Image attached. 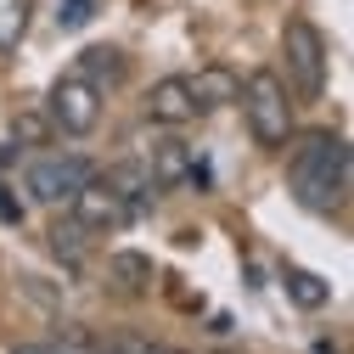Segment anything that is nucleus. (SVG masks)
<instances>
[{
    "instance_id": "16",
    "label": "nucleus",
    "mask_w": 354,
    "mask_h": 354,
    "mask_svg": "<svg viewBox=\"0 0 354 354\" xmlns=\"http://www.w3.org/2000/svg\"><path fill=\"white\" fill-rule=\"evenodd\" d=\"M51 129H57V124H51L46 113H34V107H23V113L12 118V136H17V147H46V141H51Z\"/></svg>"
},
{
    "instance_id": "11",
    "label": "nucleus",
    "mask_w": 354,
    "mask_h": 354,
    "mask_svg": "<svg viewBox=\"0 0 354 354\" xmlns=\"http://www.w3.org/2000/svg\"><path fill=\"white\" fill-rule=\"evenodd\" d=\"M147 169H152V180H158V186H180V180H192V174H197V158H192L186 141H158Z\"/></svg>"
},
{
    "instance_id": "5",
    "label": "nucleus",
    "mask_w": 354,
    "mask_h": 354,
    "mask_svg": "<svg viewBox=\"0 0 354 354\" xmlns=\"http://www.w3.org/2000/svg\"><path fill=\"white\" fill-rule=\"evenodd\" d=\"M46 118L62 129V136H91L96 118H102V91L79 73H62L46 96Z\"/></svg>"
},
{
    "instance_id": "18",
    "label": "nucleus",
    "mask_w": 354,
    "mask_h": 354,
    "mask_svg": "<svg viewBox=\"0 0 354 354\" xmlns=\"http://www.w3.org/2000/svg\"><path fill=\"white\" fill-rule=\"evenodd\" d=\"M57 354H107V348H102V343H96L91 332H79V326H73V332H62Z\"/></svg>"
},
{
    "instance_id": "9",
    "label": "nucleus",
    "mask_w": 354,
    "mask_h": 354,
    "mask_svg": "<svg viewBox=\"0 0 354 354\" xmlns=\"http://www.w3.org/2000/svg\"><path fill=\"white\" fill-rule=\"evenodd\" d=\"M102 186H113L118 197H124V208H129V219H141L152 203H158V180H152V169L147 163H113L107 174H102Z\"/></svg>"
},
{
    "instance_id": "19",
    "label": "nucleus",
    "mask_w": 354,
    "mask_h": 354,
    "mask_svg": "<svg viewBox=\"0 0 354 354\" xmlns=\"http://www.w3.org/2000/svg\"><path fill=\"white\" fill-rule=\"evenodd\" d=\"M107 354H152V343L147 337H113V343H102Z\"/></svg>"
},
{
    "instance_id": "2",
    "label": "nucleus",
    "mask_w": 354,
    "mask_h": 354,
    "mask_svg": "<svg viewBox=\"0 0 354 354\" xmlns=\"http://www.w3.org/2000/svg\"><path fill=\"white\" fill-rule=\"evenodd\" d=\"M236 102H242V118H248V136L264 147V152H281L292 141V102H287V84L281 73L259 68L236 84Z\"/></svg>"
},
{
    "instance_id": "6",
    "label": "nucleus",
    "mask_w": 354,
    "mask_h": 354,
    "mask_svg": "<svg viewBox=\"0 0 354 354\" xmlns=\"http://www.w3.org/2000/svg\"><path fill=\"white\" fill-rule=\"evenodd\" d=\"M73 219L84 231H118V225H129V208H124V197L113 192V186H102V174H91L73 197Z\"/></svg>"
},
{
    "instance_id": "8",
    "label": "nucleus",
    "mask_w": 354,
    "mask_h": 354,
    "mask_svg": "<svg viewBox=\"0 0 354 354\" xmlns=\"http://www.w3.org/2000/svg\"><path fill=\"white\" fill-rule=\"evenodd\" d=\"M147 118H152V124H163V129H180V124H192V118H197V102H192L186 73H169V79H158V84H152V96H147Z\"/></svg>"
},
{
    "instance_id": "20",
    "label": "nucleus",
    "mask_w": 354,
    "mask_h": 354,
    "mask_svg": "<svg viewBox=\"0 0 354 354\" xmlns=\"http://www.w3.org/2000/svg\"><path fill=\"white\" fill-rule=\"evenodd\" d=\"M0 219H6V225H23V203L12 197V186H0Z\"/></svg>"
},
{
    "instance_id": "12",
    "label": "nucleus",
    "mask_w": 354,
    "mask_h": 354,
    "mask_svg": "<svg viewBox=\"0 0 354 354\" xmlns=\"http://www.w3.org/2000/svg\"><path fill=\"white\" fill-rule=\"evenodd\" d=\"M192 84V102H197V113H214V107H225V102H236V73L231 68H203L197 79H186Z\"/></svg>"
},
{
    "instance_id": "15",
    "label": "nucleus",
    "mask_w": 354,
    "mask_h": 354,
    "mask_svg": "<svg viewBox=\"0 0 354 354\" xmlns=\"http://www.w3.org/2000/svg\"><path fill=\"white\" fill-rule=\"evenodd\" d=\"M84 248H91V231H84V225H79L73 214H68V219H57V225H51V253H57V259L79 264V259H84Z\"/></svg>"
},
{
    "instance_id": "17",
    "label": "nucleus",
    "mask_w": 354,
    "mask_h": 354,
    "mask_svg": "<svg viewBox=\"0 0 354 354\" xmlns=\"http://www.w3.org/2000/svg\"><path fill=\"white\" fill-rule=\"evenodd\" d=\"M91 17H96V0H62V12H57L62 28H84Z\"/></svg>"
},
{
    "instance_id": "10",
    "label": "nucleus",
    "mask_w": 354,
    "mask_h": 354,
    "mask_svg": "<svg viewBox=\"0 0 354 354\" xmlns=\"http://www.w3.org/2000/svg\"><path fill=\"white\" fill-rule=\"evenodd\" d=\"M79 79H91L96 91H118V84L129 79V57L113 51V46H91V51H79Z\"/></svg>"
},
{
    "instance_id": "21",
    "label": "nucleus",
    "mask_w": 354,
    "mask_h": 354,
    "mask_svg": "<svg viewBox=\"0 0 354 354\" xmlns=\"http://www.w3.org/2000/svg\"><path fill=\"white\" fill-rule=\"evenodd\" d=\"M12 354H57L51 343H23V348H12Z\"/></svg>"
},
{
    "instance_id": "14",
    "label": "nucleus",
    "mask_w": 354,
    "mask_h": 354,
    "mask_svg": "<svg viewBox=\"0 0 354 354\" xmlns=\"http://www.w3.org/2000/svg\"><path fill=\"white\" fill-rule=\"evenodd\" d=\"M34 17V0H0V51H17Z\"/></svg>"
},
{
    "instance_id": "4",
    "label": "nucleus",
    "mask_w": 354,
    "mask_h": 354,
    "mask_svg": "<svg viewBox=\"0 0 354 354\" xmlns=\"http://www.w3.org/2000/svg\"><path fill=\"white\" fill-rule=\"evenodd\" d=\"M96 174V163L91 158H79V152H46V158H34L28 163V174H23V186H28V197L34 203H68L84 180Z\"/></svg>"
},
{
    "instance_id": "13",
    "label": "nucleus",
    "mask_w": 354,
    "mask_h": 354,
    "mask_svg": "<svg viewBox=\"0 0 354 354\" xmlns=\"http://www.w3.org/2000/svg\"><path fill=\"white\" fill-rule=\"evenodd\" d=\"M281 287H287V298L298 304V309H321L326 298H332V287L315 276V270H298V264H287V276H281Z\"/></svg>"
},
{
    "instance_id": "22",
    "label": "nucleus",
    "mask_w": 354,
    "mask_h": 354,
    "mask_svg": "<svg viewBox=\"0 0 354 354\" xmlns=\"http://www.w3.org/2000/svg\"><path fill=\"white\" fill-rule=\"evenodd\" d=\"M152 354H186V348H152Z\"/></svg>"
},
{
    "instance_id": "7",
    "label": "nucleus",
    "mask_w": 354,
    "mask_h": 354,
    "mask_svg": "<svg viewBox=\"0 0 354 354\" xmlns=\"http://www.w3.org/2000/svg\"><path fill=\"white\" fill-rule=\"evenodd\" d=\"M152 281H158V270H152V259H147V253H136V248H124V253H107L102 287H107L113 298L136 304V298H147V292H152Z\"/></svg>"
},
{
    "instance_id": "3",
    "label": "nucleus",
    "mask_w": 354,
    "mask_h": 354,
    "mask_svg": "<svg viewBox=\"0 0 354 354\" xmlns=\"http://www.w3.org/2000/svg\"><path fill=\"white\" fill-rule=\"evenodd\" d=\"M281 57H287V79L304 102H315L326 91V34L309 23V17H287L281 28Z\"/></svg>"
},
{
    "instance_id": "1",
    "label": "nucleus",
    "mask_w": 354,
    "mask_h": 354,
    "mask_svg": "<svg viewBox=\"0 0 354 354\" xmlns=\"http://www.w3.org/2000/svg\"><path fill=\"white\" fill-rule=\"evenodd\" d=\"M348 174H354L348 141L332 136V129H309V136H298V147H292V158H287L292 197H298L309 214H337V208L348 203Z\"/></svg>"
}]
</instances>
